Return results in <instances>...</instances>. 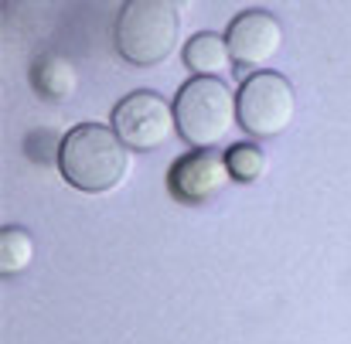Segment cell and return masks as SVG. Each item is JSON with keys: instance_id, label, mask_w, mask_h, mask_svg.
Listing matches in <instances>:
<instances>
[{"instance_id": "6da1fadb", "label": "cell", "mask_w": 351, "mask_h": 344, "mask_svg": "<svg viewBox=\"0 0 351 344\" xmlns=\"http://www.w3.org/2000/svg\"><path fill=\"white\" fill-rule=\"evenodd\" d=\"M58 171L72 188H79L86 195H106L130 171V153L113 126L82 123V126L69 130V136L62 140Z\"/></svg>"}, {"instance_id": "7a4b0ae2", "label": "cell", "mask_w": 351, "mask_h": 344, "mask_svg": "<svg viewBox=\"0 0 351 344\" xmlns=\"http://www.w3.org/2000/svg\"><path fill=\"white\" fill-rule=\"evenodd\" d=\"M178 7L171 0H130L113 27V45L130 65H160L178 45Z\"/></svg>"}, {"instance_id": "3957f363", "label": "cell", "mask_w": 351, "mask_h": 344, "mask_svg": "<svg viewBox=\"0 0 351 344\" xmlns=\"http://www.w3.org/2000/svg\"><path fill=\"white\" fill-rule=\"evenodd\" d=\"M235 116H239V96L222 79H191L178 99H174V123L188 147L212 150L219 140L229 136Z\"/></svg>"}, {"instance_id": "277c9868", "label": "cell", "mask_w": 351, "mask_h": 344, "mask_svg": "<svg viewBox=\"0 0 351 344\" xmlns=\"http://www.w3.org/2000/svg\"><path fill=\"white\" fill-rule=\"evenodd\" d=\"M297 116V93L280 72H256L239 89V123L249 136H280Z\"/></svg>"}, {"instance_id": "5b68a950", "label": "cell", "mask_w": 351, "mask_h": 344, "mask_svg": "<svg viewBox=\"0 0 351 344\" xmlns=\"http://www.w3.org/2000/svg\"><path fill=\"white\" fill-rule=\"evenodd\" d=\"M174 126H178L174 123V110L154 89L130 93L113 110V130L126 143V150H157V147L167 143Z\"/></svg>"}, {"instance_id": "8992f818", "label": "cell", "mask_w": 351, "mask_h": 344, "mask_svg": "<svg viewBox=\"0 0 351 344\" xmlns=\"http://www.w3.org/2000/svg\"><path fill=\"white\" fill-rule=\"evenodd\" d=\"M229 181H232L229 164L215 150H191V153L178 157L167 171V191L181 205H202V201L215 198Z\"/></svg>"}, {"instance_id": "52a82bcc", "label": "cell", "mask_w": 351, "mask_h": 344, "mask_svg": "<svg viewBox=\"0 0 351 344\" xmlns=\"http://www.w3.org/2000/svg\"><path fill=\"white\" fill-rule=\"evenodd\" d=\"M229 51H232V62L242 69H259L266 62H273V55L280 51L283 45V27L280 21L269 14V10H242L232 21L229 34Z\"/></svg>"}, {"instance_id": "ba28073f", "label": "cell", "mask_w": 351, "mask_h": 344, "mask_svg": "<svg viewBox=\"0 0 351 344\" xmlns=\"http://www.w3.org/2000/svg\"><path fill=\"white\" fill-rule=\"evenodd\" d=\"M31 86L45 103H69L75 86H79V75H75V65L65 55L45 51L31 65Z\"/></svg>"}, {"instance_id": "9c48e42d", "label": "cell", "mask_w": 351, "mask_h": 344, "mask_svg": "<svg viewBox=\"0 0 351 344\" xmlns=\"http://www.w3.org/2000/svg\"><path fill=\"white\" fill-rule=\"evenodd\" d=\"M184 65L195 72V79H219L226 69H232L229 41L215 31H198L184 48Z\"/></svg>"}, {"instance_id": "30bf717a", "label": "cell", "mask_w": 351, "mask_h": 344, "mask_svg": "<svg viewBox=\"0 0 351 344\" xmlns=\"http://www.w3.org/2000/svg\"><path fill=\"white\" fill-rule=\"evenodd\" d=\"M34 259V242L31 235L17 225H7L0 232V276H17L31 266Z\"/></svg>"}, {"instance_id": "8fae6325", "label": "cell", "mask_w": 351, "mask_h": 344, "mask_svg": "<svg viewBox=\"0 0 351 344\" xmlns=\"http://www.w3.org/2000/svg\"><path fill=\"white\" fill-rule=\"evenodd\" d=\"M226 164H229L232 181H242V184H252V181H259L266 174V153L256 143H235V147H229Z\"/></svg>"}]
</instances>
